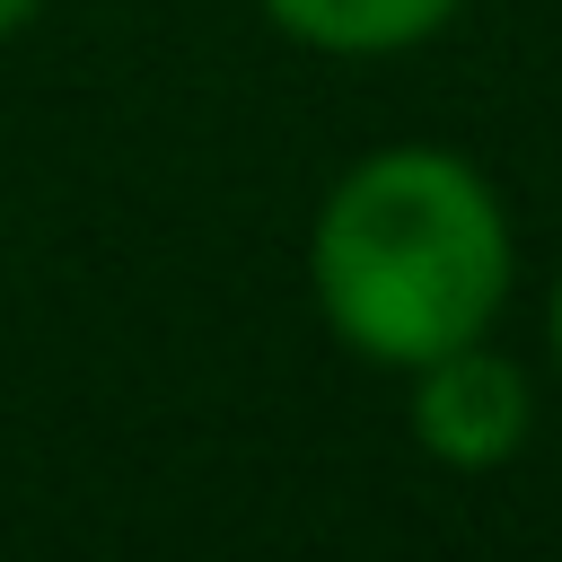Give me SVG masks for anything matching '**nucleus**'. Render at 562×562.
<instances>
[{
	"label": "nucleus",
	"mask_w": 562,
	"mask_h": 562,
	"mask_svg": "<svg viewBox=\"0 0 562 562\" xmlns=\"http://www.w3.org/2000/svg\"><path fill=\"white\" fill-rule=\"evenodd\" d=\"M518 237L492 176L439 140L351 158L307 228V290L325 334L369 369H422L509 307Z\"/></svg>",
	"instance_id": "obj_1"
},
{
	"label": "nucleus",
	"mask_w": 562,
	"mask_h": 562,
	"mask_svg": "<svg viewBox=\"0 0 562 562\" xmlns=\"http://www.w3.org/2000/svg\"><path fill=\"white\" fill-rule=\"evenodd\" d=\"M404 386H413L404 395V422H413L422 457H439L457 474L509 465L527 448V430H536V386H527V369L509 351H492V334H474V342L404 369Z\"/></svg>",
	"instance_id": "obj_2"
},
{
	"label": "nucleus",
	"mask_w": 562,
	"mask_h": 562,
	"mask_svg": "<svg viewBox=\"0 0 562 562\" xmlns=\"http://www.w3.org/2000/svg\"><path fill=\"white\" fill-rule=\"evenodd\" d=\"M290 44L334 53V61H378V53H413L430 44L465 0H255Z\"/></svg>",
	"instance_id": "obj_3"
},
{
	"label": "nucleus",
	"mask_w": 562,
	"mask_h": 562,
	"mask_svg": "<svg viewBox=\"0 0 562 562\" xmlns=\"http://www.w3.org/2000/svg\"><path fill=\"white\" fill-rule=\"evenodd\" d=\"M35 9H44V0H0V44H9V35H26V26H35Z\"/></svg>",
	"instance_id": "obj_4"
},
{
	"label": "nucleus",
	"mask_w": 562,
	"mask_h": 562,
	"mask_svg": "<svg viewBox=\"0 0 562 562\" xmlns=\"http://www.w3.org/2000/svg\"><path fill=\"white\" fill-rule=\"evenodd\" d=\"M544 334H553V360H562V281H553V299H544Z\"/></svg>",
	"instance_id": "obj_5"
}]
</instances>
